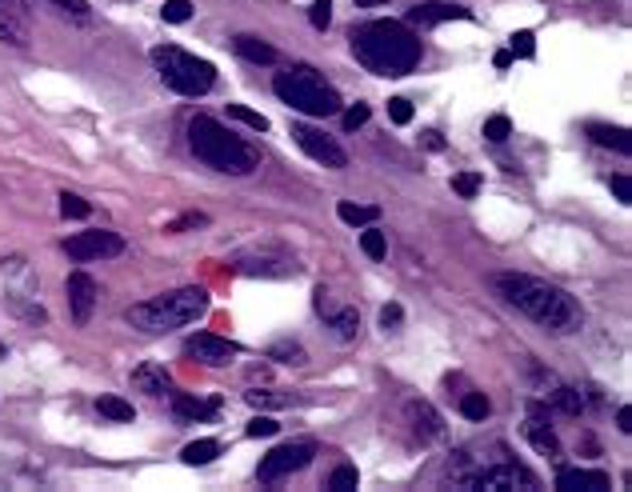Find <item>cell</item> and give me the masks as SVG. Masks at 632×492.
I'll use <instances>...</instances> for the list:
<instances>
[{"label":"cell","mask_w":632,"mask_h":492,"mask_svg":"<svg viewBox=\"0 0 632 492\" xmlns=\"http://www.w3.org/2000/svg\"><path fill=\"white\" fill-rule=\"evenodd\" d=\"M492 284L512 308H520V313H524L528 321H536L540 329L556 332V337L580 332L584 313H580V305H576V297H568L560 284H548V281L528 276V273H500Z\"/></svg>","instance_id":"cell-1"},{"label":"cell","mask_w":632,"mask_h":492,"mask_svg":"<svg viewBox=\"0 0 632 492\" xmlns=\"http://www.w3.org/2000/svg\"><path fill=\"white\" fill-rule=\"evenodd\" d=\"M352 57L376 76H408L420 65V36L400 20H368L348 33Z\"/></svg>","instance_id":"cell-2"},{"label":"cell","mask_w":632,"mask_h":492,"mask_svg":"<svg viewBox=\"0 0 632 492\" xmlns=\"http://www.w3.org/2000/svg\"><path fill=\"white\" fill-rule=\"evenodd\" d=\"M188 145L196 153V161H204L216 172H228V177H248V172L260 169V153L248 140H240L236 132H228L220 121H212V116H192Z\"/></svg>","instance_id":"cell-3"},{"label":"cell","mask_w":632,"mask_h":492,"mask_svg":"<svg viewBox=\"0 0 632 492\" xmlns=\"http://www.w3.org/2000/svg\"><path fill=\"white\" fill-rule=\"evenodd\" d=\"M208 313V292L188 284V289H176V292H164V297H152V300H140L124 313V321L132 329L148 332V337H160V332H172V329H184V324L200 321Z\"/></svg>","instance_id":"cell-4"},{"label":"cell","mask_w":632,"mask_h":492,"mask_svg":"<svg viewBox=\"0 0 632 492\" xmlns=\"http://www.w3.org/2000/svg\"><path fill=\"white\" fill-rule=\"evenodd\" d=\"M272 92H276L288 108H296V113H304V116L340 113V92H336L312 65H296V68L276 73L272 76Z\"/></svg>","instance_id":"cell-5"},{"label":"cell","mask_w":632,"mask_h":492,"mask_svg":"<svg viewBox=\"0 0 632 492\" xmlns=\"http://www.w3.org/2000/svg\"><path fill=\"white\" fill-rule=\"evenodd\" d=\"M152 65H156L164 89H172L176 97H204V92L216 89V68L208 60L192 57V52L176 49V44H156Z\"/></svg>","instance_id":"cell-6"},{"label":"cell","mask_w":632,"mask_h":492,"mask_svg":"<svg viewBox=\"0 0 632 492\" xmlns=\"http://www.w3.org/2000/svg\"><path fill=\"white\" fill-rule=\"evenodd\" d=\"M312 456H316V444H312V440L280 444V448H272L268 456L260 460V468H256V480H260V484H280L284 476H292V472H300V468H308Z\"/></svg>","instance_id":"cell-7"},{"label":"cell","mask_w":632,"mask_h":492,"mask_svg":"<svg viewBox=\"0 0 632 492\" xmlns=\"http://www.w3.org/2000/svg\"><path fill=\"white\" fill-rule=\"evenodd\" d=\"M464 488H484V492H504V488H540V480H536L528 468L512 464V460H500V464H488V468H476V472L464 476Z\"/></svg>","instance_id":"cell-8"},{"label":"cell","mask_w":632,"mask_h":492,"mask_svg":"<svg viewBox=\"0 0 632 492\" xmlns=\"http://www.w3.org/2000/svg\"><path fill=\"white\" fill-rule=\"evenodd\" d=\"M288 137L296 140V148H300L304 156H312L316 164H324V169H348V153H344L340 145H336L332 137H324L320 129H312V124H292V132Z\"/></svg>","instance_id":"cell-9"},{"label":"cell","mask_w":632,"mask_h":492,"mask_svg":"<svg viewBox=\"0 0 632 492\" xmlns=\"http://www.w3.org/2000/svg\"><path fill=\"white\" fill-rule=\"evenodd\" d=\"M64 252L72 260H104V257H120L124 252V236L108 233V228H92V233H76L64 241Z\"/></svg>","instance_id":"cell-10"},{"label":"cell","mask_w":632,"mask_h":492,"mask_svg":"<svg viewBox=\"0 0 632 492\" xmlns=\"http://www.w3.org/2000/svg\"><path fill=\"white\" fill-rule=\"evenodd\" d=\"M184 356L208 364V369H224L240 356V345H232L228 337H216V332H196V337L184 340Z\"/></svg>","instance_id":"cell-11"},{"label":"cell","mask_w":632,"mask_h":492,"mask_svg":"<svg viewBox=\"0 0 632 492\" xmlns=\"http://www.w3.org/2000/svg\"><path fill=\"white\" fill-rule=\"evenodd\" d=\"M524 436H528V444H532L540 456H548V460L560 456V440H556V432H552V425H548V404L544 401H528Z\"/></svg>","instance_id":"cell-12"},{"label":"cell","mask_w":632,"mask_h":492,"mask_svg":"<svg viewBox=\"0 0 632 492\" xmlns=\"http://www.w3.org/2000/svg\"><path fill=\"white\" fill-rule=\"evenodd\" d=\"M448 20H472V9L444 4V0H428V4H412V9L404 12L408 28H436V25H448Z\"/></svg>","instance_id":"cell-13"},{"label":"cell","mask_w":632,"mask_h":492,"mask_svg":"<svg viewBox=\"0 0 632 492\" xmlns=\"http://www.w3.org/2000/svg\"><path fill=\"white\" fill-rule=\"evenodd\" d=\"M532 377H536V385H540V396H544V404H556L560 412H568V417H580V409H584V396L576 393L572 385H564L560 377H552V372H544V369H536L532 364Z\"/></svg>","instance_id":"cell-14"},{"label":"cell","mask_w":632,"mask_h":492,"mask_svg":"<svg viewBox=\"0 0 632 492\" xmlns=\"http://www.w3.org/2000/svg\"><path fill=\"white\" fill-rule=\"evenodd\" d=\"M64 292H68V313L76 324H88L92 321V308L96 300H100V289H96V281L88 273H72L68 281H64Z\"/></svg>","instance_id":"cell-15"},{"label":"cell","mask_w":632,"mask_h":492,"mask_svg":"<svg viewBox=\"0 0 632 492\" xmlns=\"http://www.w3.org/2000/svg\"><path fill=\"white\" fill-rule=\"evenodd\" d=\"M404 417L408 425H412V432L420 436V440H436V436H444V420L436 417V409L424 401H408L404 404Z\"/></svg>","instance_id":"cell-16"},{"label":"cell","mask_w":632,"mask_h":492,"mask_svg":"<svg viewBox=\"0 0 632 492\" xmlns=\"http://www.w3.org/2000/svg\"><path fill=\"white\" fill-rule=\"evenodd\" d=\"M608 472L600 468H560L556 472V488H584V492H604L608 488Z\"/></svg>","instance_id":"cell-17"},{"label":"cell","mask_w":632,"mask_h":492,"mask_svg":"<svg viewBox=\"0 0 632 492\" xmlns=\"http://www.w3.org/2000/svg\"><path fill=\"white\" fill-rule=\"evenodd\" d=\"M0 41L16 44V49H24V44H28V20L16 12L12 0H0Z\"/></svg>","instance_id":"cell-18"},{"label":"cell","mask_w":632,"mask_h":492,"mask_svg":"<svg viewBox=\"0 0 632 492\" xmlns=\"http://www.w3.org/2000/svg\"><path fill=\"white\" fill-rule=\"evenodd\" d=\"M132 388L136 393H148V396H164L168 388H172V377H168L164 364H140V369L132 372Z\"/></svg>","instance_id":"cell-19"},{"label":"cell","mask_w":632,"mask_h":492,"mask_svg":"<svg viewBox=\"0 0 632 492\" xmlns=\"http://www.w3.org/2000/svg\"><path fill=\"white\" fill-rule=\"evenodd\" d=\"M172 412L180 420H208L220 412V396H212V401H196V396L188 393H172Z\"/></svg>","instance_id":"cell-20"},{"label":"cell","mask_w":632,"mask_h":492,"mask_svg":"<svg viewBox=\"0 0 632 492\" xmlns=\"http://www.w3.org/2000/svg\"><path fill=\"white\" fill-rule=\"evenodd\" d=\"M236 273H244V276H292V273H296V265H292V260L240 257V260H236Z\"/></svg>","instance_id":"cell-21"},{"label":"cell","mask_w":632,"mask_h":492,"mask_svg":"<svg viewBox=\"0 0 632 492\" xmlns=\"http://www.w3.org/2000/svg\"><path fill=\"white\" fill-rule=\"evenodd\" d=\"M232 49H236V57L252 60V65H272V60H276V49H272L268 41H260V36H236Z\"/></svg>","instance_id":"cell-22"},{"label":"cell","mask_w":632,"mask_h":492,"mask_svg":"<svg viewBox=\"0 0 632 492\" xmlns=\"http://www.w3.org/2000/svg\"><path fill=\"white\" fill-rule=\"evenodd\" d=\"M588 137L596 140L600 148H616V153H628L632 148L628 129H612V124H588Z\"/></svg>","instance_id":"cell-23"},{"label":"cell","mask_w":632,"mask_h":492,"mask_svg":"<svg viewBox=\"0 0 632 492\" xmlns=\"http://www.w3.org/2000/svg\"><path fill=\"white\" fill-rule=\"evenodd\" d=\"M336 217L344 220V225H372L376 217H380V209H376V204H352V201H340L336 204Z\"/></svg>","instance_id":"cell-24"},{"label":"cell","mask_w":632,"mask_h":492,"mask_svg":"<svg viewBox=\"0 0 632 492\" xmlns=\"http://www.w3.org/2000/svg\"><path fill=\"white\" fill-rule=\"evenodd\" d=\"M328 324H332L336 340H356L360 316H356V308H336V313H328Z\"/></svg>","instance_id":"cell-25"},{"label":"cell","mask_w":632,"mask_h":492,"mask_svg":"<svg viewBox=\"0 0 632 492\" xmlns=\"http://www.w3.org/2000/svg\"><path fill=\"white\" fill-rule=\"evenodd\" d=\"M244 401L252 404L256 412H272V409H288V404H292V396L272 393V388H248V393H244Z\"/></svg>","instance_id":"cell-26"},{"label":"cell","mask_w":632,"mask_h":492,"mask_svg":"<svg viewBox=\"0 0 632 492\" xmlns=\"http://www.w3.org/2000/svg\"><path fill=\"white\" fill-rule=\"evenodd\" d=\"M216 456H220V440H192V444H184V452H180L184 464H208V460H216Z\"/></svg>","instance_id":"cell-27"},{"label":"cell","mask_w":632,"mask_h":492,"mask_svg":"<svg viewBox=\"0 0 632 492\" xmlns=\"http://www.w3.org/2000/svg\"><path fill=\"white\" fill-rule=\"evenodd\" d=\"M268 361H280V364H304L308 361V353H304L296 340H276V345H268Z\"/></svg>","instance_id":"cell-28"},{"label":"cell","mask_w":632,"mask_h":492,"mask_svg":"<svg viewBox=\"0 0 632 492\" xmlns=\"http://www.w3.org/2000/svg\"><path fill=\"white\" fill-rule=\"evenodd\" d=\"M96 412H100V417H108V420H120V425H128V420L136 417L132 404L120 401V396H100V401H96Z\"/></svg>","instance_id":"cell-29"},{"label":"cell","mask_w":632,"mask_h":492,"mask_svg":"<svg viewBox=\"0 0 632 492\" xmlns=\"http://www.w3.org/2000/svg\"><path fill=\"white\" fill-rule=\"evenodd\" d=\"M488 412H492V404H488L484 393H464L460 396V417L464 420H488Z\"/></svg>","instance_id":"cell-30"},{"label":"cell","mask_w":632,"mask_h":492,"mask_svg":"<svg viewBox=\"0 0 632 492\" xmlns=\"http://www.w3.org/2000/svg\"><path fill=\"white\" fill-rule=\"evenodd\" d=\"M88 212H92V204H88L84 196H76V193H60V217H64V220H84Z\"/></svg>","instance_id":"cell-31"},{"label":"cell","mask_w":632,"mask_h":492,"mask_svg":"<svg viewBox=\"0 0 632 492\" xmlns=\"http://www.w3.org/2000/svg\"><path fill=\"white\" fill-rule=\"evenodd\" d=\"M360 249H364L368 260H384L388 244H384V233H380V228H368V233H360Z\"/></svg>","instance_id":"cell-32"},{"label":"cell","mask_w":632,"mask_h":492,"mask_svg":"<svg viewBox=\"0 0 632 492\" xmlns=\"http://www.w3.org/2000/svg\"><path fill=\"white\" fill-rule=\"evenodd\" d=\"M508 41H512V44H508V52H512V57H520V60H532V57H536V36L528 33V28L512 33Z\"/></svg>","instance_id":"cell-33"},{"label":"cell","mask_w":632,"mask_h":492,"mask_svg":"<svg viewBox=\"0 0 632 492\" xmlns=\"http://www.w3.org/2000/svg\"><path fill=\"white\" fill-rule=\"evenodd\" d=\"M356 484H360V476H356V468H352V464L332 468V476H328V488H332V492H352Z\"/></svg>","instance_id":"cell-34"},{"label":"cell","mask_w":632,"mask_h":492,"mask_svg":"<svg viewBox=\"0 0 632 492\" xmlns=\"http://www.w3.org/2000/svg\"><path fill=\"white\" fill-rule=\"evenodd\" d=\"M484 137L492 140V145H504V140L512 137V121L504 113H496V116H488L484 121Z\"/></svg>","instance_id":"cell-35"},{"label":"cell","mask_w":632,"mask_h":492,"mask_svg":"<svg viewBox=\"0 0 632 492\" xmlns=\"http://www.w3.org/2000/svg\"><path fill=\"white\" fill-rule=\"evenodd\" d=\"M276 432H280V425L272 417H264V412L244 425V436H252V440H268V436H276Z\"/></svg>","instance_id":"cell-36"},{"label":"cell","mask_w":632,"mask_h":492,"mask_svg":"<svg viewBox=\"0 0 632 492\" xmlns=\"http://www.w3.org/2000/svg\"><path fill=\"white\" fill-rule=\"evenodd\" d=\"M228 116L240 124H248V129H256V132H268V116L252 113V108H244V105H228Z\"/></svg>","instance_id":"cell-37"},{"label":"cell","mask_w":632,"mask_h":492,"mask_svg":"<svg viewBox=\"0 0 632 492\" xmlns=\"http://www.w3.org/2000/svg\"><path fill=\"white\" fill-rule=\"evenodd\" d=\"M160 17H164L168 25H184V20L192 17V4H188V0H164V9H160Z\"/></svg>","instance_id":"cell-38"},{"label":"cell","mask_w":632,"mask_h":492,"mask_svg":"<svg viewBox=\"0 0 632 492\" xmlns=\"http://www.w3.org/2000/svg\"><path fill=\"white\" fill-rule=\"evenodd\" d=\"M308 20H312V28H320V33H324V28L332 25V0H312Z\"/></svg>","instance_id":"cell-39"},{"label":"cell","mask_w":632,"mask_h":492,"mask_svg":"<svg viewBox=\"0 0 632 492\" xmlns=\"http://www.w3.org/2000/svg\"><path fill=\"white\" fill-rule=\"evenodd\" d=\"M452 188L464 196V201H472V196L480 193V177L476 172H460V177H452Z\"/></svg>","instance_id":"cell-40"},{"label":"cell","mask_w":632,"mask_h":492,"mask_svg":"<svg viewBox=\"0 0 632 492\" xmlns=\"http://www.w3.org/2000/svg\"><path fill=\"white\" fill-rule=\"evenodd\" d=\"M388 121L392 124H408V121H412V105H408L404 97H392L388 100Z\"/></svg>","instance_id":"cell-41"},{"label":"cell","mask_w":632,"mask_h":492,"mask_svg":"<svg viewBox=\"0 0 632 492\" xmlns=\"http://www.w3.org/2000/svg\"><path fill=\"white\" fill-rule=\"evenodd\" d=\"M400 321H404V308H400V305H384V308H380V329H384V332L400 329Z\"/></svg>","instance_id":"cell-42"},{"label":"cell","mask_w":632,"mask_h":492,"mask_svg":"<svg viewBox=\"0 0 632 492\" xmlns=\"http://www.w3.org/2000/svg\"><path fill=\"white\" fill-rule=\"evenodd\" d=\"M608 188H612V196L620 204H632V180L628 177H608Z\"/></svg>","instance_id":"cell-43"},{"label":"cell","mask_w":632,"mask_h":492,"mask_svg":"<svg viewBox=\"0 0 632 492\" xmlns=\"http://www.w3.org/2000/svg\"><path fill=\"white\" fill-rule=\"evenodd\" d=\"M368 121V105H352V108H344V129H360V124Z\"/></svg>","instance_id":"cell-44"},{"label":"cell","mask_w":632,"mask_h":492,"mask_svg":"<svg viewBox=\"0 0 632 492\" xmlns=\"http://www.w3.org/2000/svg\"><path fill=\"white\" fill-rule=\"evenodd\" d=\"M44 4H56V9H64V12H72V17H88V0H44Z\"/></svg>","instance_id":"cell-45"},{"label":"cell","mask_w":632,"mask_h":492,"mask_svg":"<svg viewBox=\"0 0 632 492\" xmlns=\"http://www.w3.org/2000/svg\"><path fill=\"white\" fill-rule=\"evenodd\" d=\"M192 225H208V217H204V212H188V217H184V220H176V225L172 228H168V233H180V228H192Z\"/></svg>","instance_id":"cell-46"},{"label":"cell","mask_w":632,"mask_h":492,"mask_svg":"<svg viewBox=\"0 0 632 492\" xmlns=\"http://www.w3.org/2000/svg\"><path fill=\"white\" fill-rule=\"evenodd\" d=\"M312 305H316V313H320V316H328V313H332V305H328V289H324V284H316V292H312Z\"/></svg>","instance_id":"cell-47"},{"label":"cell","mask_w":632,"mask_h":492,"mask_svg":"<svg viewBox=\"0 0 632 492\" xmlns=\"http://www.w3.org/2000/svg\"><path fill=\"white\" fill-rule=\"evenodd\" d=\"M420 145L432 148V153H440V148H444V137H440L436 129H428V132H420Z\"/></svg>","instance_id":"cell-48"},{"label":"cell","mask_w":632,"mask_h":492,"mask_svg":"<svg viewBox=\"0 0 632 492\" xmlns=\"http://www.w3.org/2000/svg\"><path fill=\"white\" fill-rule=\"evenodd\" d=\"M616 425H620V432H632V409H628V404L616 412Z\"/></svg>","instance_id":"cell-49"},{"label":"cell","mask_w":632,"mask_h":492,"mask_svg":"<svg viewBox=\"0 0 632 492\" xmlns=\"http://www.w3.org/2000/svg\"><path fill=\"white\" fill-rule=\"evenodd\" d=\"M492 65H496V68H508V65H512V52H508V49H500V52L492 57Z\"/></svg>","instance_id":"cell-50"},{"label":"cell","mask_w":632,"mask_h":492,"mask_svg":"<svg viewBox=\"0 0 632 492\" xmlns=\"http://www.w3.org/2000/svg\"><path fill=\"white\" fill-rule=\"evenodd\" d=\"M380 4H388V0H356V9H380Z\"/></svg>","instance_id":"cell-51"},{"label":"cell","mask_w":632,"mask_h":492,"mask_svg":"<svg viewBox=\"0 0 632 492\" xmlns=\"http://www.w3.org/2000/svg\"><path fill=\"white\" fill-rule=\"evenodd\" d=\"M0 356H4V345H0Z\"/></svg>","instance_id":"cell-52"}]
</instances>
